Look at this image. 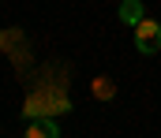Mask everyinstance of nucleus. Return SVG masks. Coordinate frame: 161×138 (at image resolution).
Here are the masks:
<instances>
[{
	"instance_id": "nucleus-1",
	"label": "nucleus",
	"mask_w": 161,
	"mask_h": 138,
	"mask_svg": "<svg viewBox=\"0 0 161 138\" xmlns=\"http://www.w3.org/2000/svg\"><path fill=\"white\" fill-rule=\"evenodd\" d=\"M131 34H135V49H139L142 56H158V52H161V23H158V19L135 23Z\"/></svg>"
},
{
	"instance_id": "nucleus-2",
	"label": "nucleus",
	"mask_w": 161,
	"mask_h": 138,
	"mask_svg": "<svg viewBox=\"0 0 161 138\" xmlns=\"http://www.w3.org/2000/svg\"><path fill=\"white\" fill-rule=\"evenodd\" d=\"M142 19H146V8H142V0H124V4H120V23L135 26V23H142Z\"/></svg>"
},
{
	"instance_id": "nucleus-3",
	"label": "nucleus",
	"mask_w": 161,
	"mask_h": 138,
	"mask_svg": "<svg viewBox=\"0 0 161 138\" xmlns=\"http://www.w3.org/2000/svg\"><path fill=\"white\" fill-rule=\"evenodd\" d=\"M26 135H34V138H56L60 135V123L49 120V116H41V120H34V123L26 127Z\"/></svg>"
},
{
	"instance_id": "nucleus-4",
	"label": "nucleus",
	"mask_w": 161,
	"mask_h": 138,
	"mask_svg": "<svg viewBox=\"0 0 161 138\" xmlns=\"http://www.w3.org/2000/svg\"><path fill=\"white\" fill-rule=\"evenodd\" d=\"M116 93V86L109 82V79H94V97H101V101H109Z\"/></svg>"
}]
</instances>
